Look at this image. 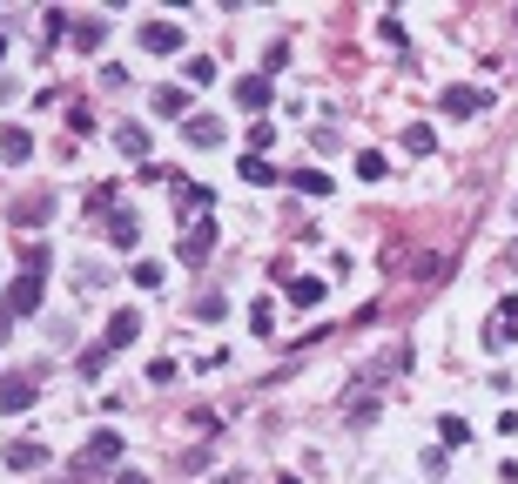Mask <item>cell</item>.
Masks as SVG:
<instances>
[{
	"label": "cell",
	"instance_id": "cell-23",
	"mask_svg": "<svg viewBox=\"0 0 518 484\" xmlns=\"http://www.w3.org/2000/svg\"><path fill=\"white\" fill-rule=\"evenodd\" d=\"M101 34H108L101 21H75V47H101Z\"/></svg>",
	"mask_w": 518,
	"mask_h": 484
},
{
	"label": "cell",
	"instance_id": "cell-27",
	"mask_svg": "<svg viewBox=\"0 0 518 484\" xmlns=\"http://www.w3.org/2000/svg\"><path fill=\"white\" fill-rule=\"evenodd\" d=\"M505 263H512V269H518V242H512V249H505Z\"/></svg>",
	"mask_w": 518,
	"mask_h": 484
},
{
	"label": "cell",
	"instance_id": "cell-10",
	"mask_svg": "<svg viewBox=\"0 0 518 484\" xmlns=\"http://www.w3.org/2000/svg\"><path fill=\"white\" fill-rule=\"evenodd\" d=\"M492 108V88H444V115H478Z\"/></svg>",
	"mask_w": 518,
	"mask_h": 484
},
{
	"label": "cell",
	"instance_id": "cell-28",
	"mask_svg": "<svg viewBox=\"0 0 518 484\" xmlns=\"http://www.w3.org/2000/svg\"><path fill=\"white\" fill-rule=\"evenodd\" d=\"M0 55H7V41H0Z\"/></svg>",
	"mask_w": 518,
	"mask_h": 484
},
{
	"label": "cell",
	"instance_id": "cell-2",
	"mask_svg": "<svg viewBox=\"0 0 518 484\" xmlns=\"http://www.w3.org/2000/svg\"><path fill=\"white\" fill-rule=\"evenodd\" d=\"M404 370H411V343H391L384 357H371L364 370H357V384H364V390H377L384 377H404Z\"/></svg>",
	"mask_w": 518,
	"mask_h": 484
},
{
	"label": "cell",
	"instance_id": "cell-14",
	"mask_svg": "<svg viewBox=\"0 0 518 484\" xmlns=\"http://www.w3.org/2000/svg\"><path fill=\"white\" fill-rule=\"evenodd\" d=\"M7 464L14 471H47V444H7Z\"/></svg>",
	"mask_w": 518,
	"mask_h": 484
},
{
	"label": "cell",
	"instance_id": "cell-12",
	"mask_svg": "<svg viewBox=\"0 0 518 484\" xmlns=\"http://www.w3.org/2000/svg\"><path fill=\"white\" fill-rule=\"evenodd\" d=\"M182 135H188L196 148H222V121H216V115H196V121H182Z\"/></svg>",
	"mask_w": 518,
	"mask_h": 484
},
{
	"label": "cell",
	"instance_id": "cell-20",
	"mask_svg": "<svg viewBox=\"0 0 518 484\" xmlns=\"http://www.w3.org/2000/svg\"><path fill=\"white\" fill-rule=\"evenodd\" d=\"M148 101H155V108H162V115H182V108H188V95H182V88H155Z\"/></svg>",
	"mask_w": 518,
	"mask_h": 484
},
{
	"label": "cell",
	"instance_id": "cell-15",
	"mask_svg": "<svg viewBox=\"0 0 518 484\" xmlns=\"http://www.w3.org/2000/svg\"><path fill=\"white\" fill-rule=\"evenodd\" d=\"M135 236H142V222H135L128 209H115V216H108V242H122V249H128Z\"/></svg>",
	"mask_w": 518,
	"mask_h": 484
},
{
	"label": "cell",
	"instance_id": "cell-4",
	"mask_svg": "<svg viewBox=\"0 0 518 484\" xmlns=\"http://www.w3.org/2000/svg\"><path fill=\"white\" fill-rule=\"evenodd\" d=\"M34 397H41V384H34V370H14V377H0V418H14V410H27Z\"/></svg>",
	"mask_w": 518,
	"mask_h": 484
},
{
	"label": "cell",
	"instance_id": "cell-11",
	"mask_svg": "<svg viewBox=\"0 0 518 484\" xmlns=\"http://www.w3.org/2000/svg\"><path fill=\"white\" fill-rule=\"evenodd\" d=\"M236 108H269V75H243L236 81Z\"/></svg>",
	"mask_w": 518,
	"mask_h": 484
},
{
	"label": "cell",
	"instance_id": "cell-18",
	"mask_svg": "<svg viewBox=\"0 0 518 484\" xmlns=\"http://www.w3.org/2000/svg\"><path fill=\"white\" fill-rule=\"evenodd\" d=\"M303 188V196H330V176H317V168H297V176H289Z\"/></svg>",
	"mask_w": 518,
	"mask_h": 484
},
{
	"label": "cell",
	"instance_id": "cell-19",
	"mask_svg": "<svg viewBox=\"0 0 518 484\" xmlns=\"http://www.w3.org/2000/svg\"><path fill=\"white\" fill-rule=\"evenodd\" d=\"M431 142H438V135H431L424 121H411V128H404V148H411V155H431Z\"/></svg>",
	"mask_w": 518,
	"mask_h": 484
},
{
	"label": "cell",
	"instance_id": "cell-13",
	"mask_svg": "<svg viewBox=\"0 0 518 484\" xmlns=\"http://www.w3.org/2000/svg\"><path fill=\"white\" fill-rule=\"evenodd\" d=\"M283 289H289V303H297V309L323 303V276H283Z\"/></svg>",
	"mask_w": 518,
	"mask_h": 484
},
{
	"label": "cell",
	"instance_id": "cell-7",
	"mask_svg": "<svg viewBox=\"0 0 518 484\" xmlns=\"http://www.w3.org/2000/svg\"><path fill=\"white\" fill-rule=\"evenodd\" d=\"M27 155H34V135L21 128V121H7V128H0V162H7V168H21Z\"/></svg>",
	"mask_w": 518,
	"mask_h": 484
},
{
	"label": "cell",
	"instance_id": "cell-22",
	"mask_svg": "<svg viewBox=\"0 0 518 484\" xmlns=\"http://www.w3.org/2000/svg\"><path fill=\"white\" fill-rule=\"evenodd\" d=\"M438 438L444 444H464V438H472V424H464V418H438Z\"/></svg>",
	"mask_w": 518,
	"mask_h": 484
},
{
	"label": "cell",
	"instance_id": "cell-24",
	"mask_svg": "<svg viewBox=\"0 0 518 484\" xmlns=\"http://www.w3.org/2000/svg\"><path fill=\"white\" fill-rule=\"evenodd\" d=\"M357 176H364V182H377V176H384V155H377V148H364V155H357Z\"/></svg>",
	"mask_w": 518,
	"mask_h": 484
},
{
	"label": "cell",
	"instance_id": "cell-26",
	"mask_svg": "<svg viewBox=\"0 0 518 484\" xmlns=\"http://www.w3.org/2000/svg\"><path fill=\"white\" fill-rule=\"evenodd\" d=\"M115 484H148V478H142V471H122V478H115Z\"/></svg>",
	"mask_w": 518,
	"mask_h": 484
},
{
	"label": "cell",
	"instance_id": "cell-3",
	"mask_svg": "<svg viewBox=\"0 0 518 484\" xmlns=\"http://www.w3.org/2000/svg\"><path fill=\"white\" fill-rule=\"evenodd\" d=\"M122 458V430H95L88 444H81V458H75V471H108V464Z\"/></svg>",
	"mask_w": 518,
	"mask_h": 484
},
{
	"label": "cell",
	"instance_id": "cell-8",
	"mask_svg": "<svg viewBox=\"0 0 518 484\" xmlns=\"http://www.w3.org/2000/svg\"><path fill=\"white\" fill-rule=\"evenodd\" d=\"M135 337H142V317H135V309H115V317H108V337H101V350H128Z\"/></svg>",
	"mask_w": 518,
	"mask_h": 484
},
{
	"label": "cell",
	"instance_id": "cell-25",
	"mask_svg": "<svg viewBox=\"0 0 518 484\" xmlns=\"http://www.w3.org/2000/svg\"><path fill=\"white\" fill-rule=\"evenodd\" d=\"M243 176H249V182H276V168L263 162V155H249V162H243Z\"/></svg>",
	"mask_w": 518,
	"mask_h": 484
},
{
	"label": "cell",
	"instance_id": "cell-9",
	"mask_svg": "<svg viewBox=\"0 0 518 484\" xmlns=\"http://www.w3.org/2000/svg\"><path fill=\"white\" fill-rule=\"evenodd\" d=\"M142 47H148V55H176V47H182V27H176V21H148V27H142Z\"/></svg>",
	"mask_w": 518,
	"mask_h": 484
},
{
	"label": "cell",
	"instance_id": "cell-21",
	"mask_svg": "<svg viewBox=\"0 0 518 484\" xmlns=\"http://www.w3.org/2000/svg\"><path fill=\"white\" fill-rule=\"evenodd\" d=\"M176 202H182V209H209V188H196V182H176Z\"/></svg>",
	"mask_w": 518,
	"mask_h": 484
},
{
	"label": "cell",
	"instance_id": "cell-16",
	"mask_svg": "<svg viewBox=\"0 0 518 484\" xmlns=\"http://www.w3.org/2000/svg\"><path fill=\"white\" fill-rule=\"evenodd\" d=\"M115 142H122V155H135V162H142V155H148V128H142V121H128Z\"/></svg>",
	"mask_w": 518,
	"mask_h": 484
},
{
	"label": "cell",
	"instance_id": "cell-1",
	"mask_svg": "<svg viewBox=\"0 0 518 484\" xmlns=\"http://www.w3.org/2000/svg\"><path fill=\"white\" fill-rule=\"evenodd\" d=\"M41 289H47V242H27V263L14 276L7 303H0V337H7V323H21V317L41 309Z\"/></svg>",
	"mask_w": 518,
	"mask_h": 484
},
{
	"label": "cell",
	"instance_id": "cell-17",
	"mask_svg": "<svg viewBox=\"0 0 518 484\" xmlns=\"http://www.w3.org/2000/svg\"><path fill=\"white\" fill-rule=\"evenodd\" d=\"M47 209H55V196H47V188H41V196H34V202H21V209H14V222H21V229H27V222H41Z\"/></svg>",
	"mask_w": 518,
	"mask_h": 484
},
{
	"label": "cell",
	"instance_id": "cell-5",
	"mask_svg": "<svg viewBox=\"0 0 518 484\" xmlns=\"http://www.w3.org/2000/svg\"><path fill=\"white\" fill-rule=\"evenodd\" d=\"M505 343H518V297H505L485 323V350H505Z\"/></svg>",
	"mask_w": 518,
	"mask_h": 484
},
{
	"label": "cell",
	"instance_id": "cell-6",
	"mask_svg": "<svg viewBox=\"0 0 518 484\" xmlns=\"http://www.w3.org/2000/svg\"><path fill=\"white\" fill-rule=\"evenodd\" d=\"M209 249H216V222L202 216L196 229H182V242H176V256H182V263H202V256H209Z\"/></svg>",
	"mask_w": 518,
	"mask_h": 484
}]
</instances>
